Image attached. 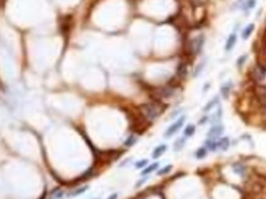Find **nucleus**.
<instances>
[{
    "label": "nucleus",
    "mask_w": 266,
    "mask_h": 199,
    "mask_svg": "<svg viewBox=\"0 0 266 199\" xmlns=\"http://www.w3.org/2000/svg\"><path fill=\"white\" fill-rule=\"evenodd\" d=\"M139 111L143 114L144 118H147L148 120H154L155 118H158L162 114V112H163L162 106H159L158 103H154V102L143 103L139 107Z\"/></svg>",
    "instance_id": "1"
},
{
    "label": "nucleus",
    "mask_w": 266,
    "mask_h": 199,
    "mask_svg": "<svg viewBox=\"0 0 266 199\" xmlns=\"http://www.w3.org/2000/svg\"><path fill=\"white\" fill-rule=\"evenodd\" d=\"M202 46H203V36H198V37H196V38L190 41V43H188V51L192 54H197V53L201 52Z\"/></svg>",
    "instance_id": "2"
},
{
    "label": "nucleus",
    "mask_w": 266,
    "mask_h": 199,
    "mask_svg": "<svg viewBox=\"0 0 266 199\" xmlns=\"http://www.w3.org/2000/svg\"><path fill=\"white\" fill-rule=\"evenodd\" d=\"M185 119H186V117L185 116H183V117H180L179 119L176 120L174 124H171L169 128H168V130L164 133V137L165 138H169V137H171V135H174L176 132H179V129L184 125V123H185Z\"/></svg>",
    "instance_id": "3"
},
{
    "label": "nucleus",
    "mask_w": 266,
    "mask_h": 199,
    "mask_svg": "<svg viewBox=\"0 0 266 199\" xmlns=\"http://www.w3.org/2000/svg\"><path fill=\"white\" fill-rule=\"evenodd\" d=\"M223 127L222 125H213L211 129H209V132H208V134H207V137H208V139H218L222 134H223Z\"/></svg>",
    "instance_id": "4"
},
{
    "label": "nucleus",
    "mask_w": 266,
    "mask_h": 199,
    "mask_svg": "<svg viewBox=\"0 0 266 199\" xmlns=\"http://www.w3.org/2000/svg\"><path fill=\"white\" fill-rule=\"evenodd\" d=\"M253 79L256 81H263L265 79V70L261 66H256L253 70Z\"/></svg>",
    "instance_id": "5"
},
{
    "label": "nucleus",
    "mask_w": 266,
    "mask_h": 199,
    "mask_svg": "<svg viewBox=\"0 0 266 199\" xmlns=\"http://www.w3.org/2000/svg\"><path fill=\"white\" fill-rule=\"evenodd\" d=\"M216 145H217V149H221L224 151L229 146V138H218L216 140Z\"/></svg>",
    "instance_id": "6"
},
{
    "label": "nucleus",
    "mask_w": 266,
    "mask_h": 199,
    "mask_svg": "<svg viewBox=\"0 0 266 199\" xmlns=\"http://www.w3.org/2000/svg\"><path fill=\"white\" fill-rule=\"evenodd\" d=\"M166 149H168V146H166V145H159V146H157V148L154 149L153 154H152V158H153V159H158V158H160L164 153L166 151Z\"/></svg>",
    "instance_id": "7"
},
{
    "label": "nucleus",
    "mask_w": 266,
    "mask_h": 199,
    "mask_svg": "<svg viewBox=\"0 0 266 199\" xmlns=\"http://www.w3.org/2000/svg\"><path fill=\"white\" fill-rule=\"evenodd\" d=\"M235 42H237V36H235V33H232V35L228 37L227 43H225V47H224L225 51H227V52H229V51H230V49L234 47Z\"/></svg>",
    "instance_id": "8"
},
{
    "label": "nucleus",
    "mask_w": 266,
    "mask_h": 199,
    "mask_svg": "<svg viewBox=\"0 0 266 199\" xmlns=\"http://www.w3.org/2000/svg\"><path fill=\"white\" fill-rule=\"evenodd\" d=\"M254 28H255L254 23H249V25L246 26L245 28H244V31H243V33H242V37H243V40H248V38H249V36L253 33Z\"/></svg>",
    "instance_id": "9"
},
{
    "label": "nucleus",
    "mask_w": 266,
    "mask_h": 199,
    "mask_svg": "<svg viewBox=\"0 0 266 199\" xmlns=\"http://www.w3.org/2000/svg\"><path fill=\"white\" fill-rule=\"evenodd\" d=\"M173 92H174V90L173 89H170V87H164V89H160L159 90V95H160V97H170L171 95H173Z\"/></svg>",
    "instance_id": "10"
},
{
    "label": "nucleus",
    "mask_w": 266,
    "mask_h": 199,
    "mask_svg": "<svg viewBox=\"0 0 266 199\" xmlns=\"http://www.w3.org/2000/svg\"><path fill=\"white\" fill-rule=\"evenodd\" d=\"M218 100H219V99H218V96L213 97V99L211 100V101H209V102H208V103H207V104L205 106L203 111H205V112H209V111L212 109V107H213V106H216V104L218 103Z\"/></svg>",
    "instance_id": "11"
},
{
    "label": "nucleus",
    "mask_w": 266,
    "mask_h": 199,
    "mask_svg": "<svg viewBox=\"0 0 266 199\" xmlns=\"http://www.w3.org/2000/svg\"><path fill=\"white\" fill-rule=\"evenodd\" d=\"M158 167H159V163H158V162H154V163H152L150 166H148L145 170H143V171H142V175H143V176H145V175H148V173L153 172L154 170H157Z\"/></svg>",
    "instance_id": "12"
},
{
    "label": "nucleus",
    "mask_w": 266,
    "mask_h": 199,
    "mask_svg": "<svg viewBox=\"0 0 266 199\" xmlns=\"http://www.w3.org/2000/svg\"><path fill=\"white\" fill-rule=\"evenodd\" d=\"M230 87H232V84L229 82H227L225 85L222 86V89H221V92H222V95H223V97L224 99H228V96H229V91H230Z\"/></svg>",
    "instance_id": "13"
},
{
    "label": "nucleus",
    "mask_w": 266,
    "mask_h": 199,
    "mask_svg": "<svg viewBox=\"0 0 266 199\" xmlns=\"http://www.w3.org/2000/svg\"><path fill=\"white\" fill-rule=\"evenodd\" d=\"M178 75L180 78H185V75H186V64L185 63L179 64V66H178Z\"/></svg>",
    "instance_id": "14"
},
{
    "label": "nucleus",
    "mask_w": 266,
    "mask_h": 199,
    "mask_svg": "<svg viewBox=\"0 0 266 199\" xmlns=\"http://www.w3.org/2000/svg\"><path fill=\"white\" fill-rule=\"evenodd\" d=\"M193 133H195V125H192V124H188V125L185 128V130H184L185 137H191V135H193Z\"/></svg>",
    "instance_id": "15"
},
{
    "label": "nucleus",
    "mask_w": 266,
    "mask_h": 199,
    "mask_svg": "<svg viewBox=\"0 0 266 199\" xmlns=\"http://www.w3.org/2000/svg\"><path fill=\"white\" fill-rule=\"evenodd\" d=\"M221 116H222V109H221V108H218V111H217L213 116H211V117H209V122H211V123L218 122V120L221 119Z\"/></svg>",
    "instance_id": "16"
},
{
    "label": "nucleus",
    "mask_w": 266,
    "mask_h": 199,
    "mask_svg": "<svg viewBox=\"0 0 266 199\" xmlns=\"http://www.w3.org/2000/svg\"><path fill=\"white\" fill-rule=\"evenodd\" d=\"M184 145H185V138H179V140H176V141H175L174 148H175V150L178 151V150H181Z\"/></svg>",
    "instance_id": "17"
},
{
    "label": "nucleus",
    "mask_w": 266,
    "mask_h": 199,
    "mask_svg": "<svg viewBox=\"0 0 266 199\" xmlns=\"http://www.w3.org/2000/svg\"><path fill=\"white\" fill-rule=\"evenodd\" d=\"M206 154H207V150H206V148H200L197 151H196V158L197 159H203L206 156Z\"/></svg>",
    "instance_id": "18"
},
{
    "label": "nucleus",
    "mask_w": 266,
    "mask_h": 199,
    "mask_svg": "<svg viewBox=\"0 0 266 199\" xmlns=\"http://www.w3.org/2000/svg\"><path fill=\"white\" fill-rule=\"evenodd\" d=\"M254 6H255V0H246L245 6H244V10H245V14H249V11H248V10H250V9H253Z\"/></svg>",
    "instance_id": "19"
},
{
    "label": "nucleus",
    "mask_w": 266,
    "mask_h": 199,
    "mask_svg": "<svg viewBox=\"0 0 266 199\" xmlns=\"http://www.w3.org/2000/svg\"><path fill=\"white\" fill-rule=\"evenodd\" d=\"M234 171H235L237 173H239V175H243V173H244V171H245V168H244V166H243V165H240V163H235V165H234Z\"/></svg>",
    "instance_id": "20"
},
{
    "label": "nucleus",
    "mask_w": 266,
    "mask_h": 199,
    "mask_svg": "<svg viewBox=\"0 0 266 199\" xmlns=\"http://www.w3.org/2000/svg\"><path fill=\"white\" fill-rule=\"evenodd\" d=\"M134 143H137V137H134V135H131L128 139L124 141V145H126V146H132Z\"/></svg>",
    "instance_id": "21"
},
{
    "label": "nucleus",
    "mask_w": 266,
    "mask_h": 199,
    "mask_svg": "<svg viewBox=\"0 0 266 199\" xmlns=\"http://www.w3.org/2000/svg\"><path fill=\"white\" fill-rule=\"evenodd\" d=\"M171 168H173V166L171 165H168V166H165L163 170H159L158 171V175L159 176H163V175H165V173H168V172H170L171 171Z\"/></svg>",
    "instance_id": "22"
},
{
    "label": "nucleus",
    "mask_w": 266,
    "mask_h": 199,
    "mask_svg": "<svg viewBox=\"0 0 266 199\" xmlns=\"http://www.w3.org/2000/svg\"><path fill=\"white\" fill-rule=\"evenodd\" d=\"M88 189V186H84V187H82V188H79V189H75L74 192H72L70 193V196L73 197V196H78V194H82V193H84L85 191Z\"/></svg>",
    "instance_id": "23"
},
{
    "label": "nucleus",
    "mask_w": 266,
    "mask_h": 199,
    "mask_svg": "<svg viewBox=\"0 0 266 199\" xmlns=\"http://www.w3.org/2000/svg\"><path fill=\"white\" fill-rule=\"evenodd\" d=\"M147 163H148V160H142V161H138V162H136V167H137V168H142V167H144Z\"/></svg>",
    "instance_id": "24"
},
{
    "label": "nucleus",
    "mask_w": 266,
    "mask_h": 199,
    "mask_svg": "<svg viewBox=\"0 0 266 199\" xmlns=\"http://www.w3.org/2000/svg\"><path fill=\"white\" fill-rule=\"evenodd\" d=\"M245 59H246V56H243V57H240V58L238 59V61H237L238 66H242V65H243V63L245 61Z\"/></svg>",
    "instance_id": "25"
},
{
    "label": "nucleus",
    "mask_w": 266,
    "mask_h": 199,
    "mask_svg": "<svg viewBox=\"0 0 266 199\" xmlns=\"http://www.w3.org/2000/svg\"><path fill=\"white\" fill-rule=\"evenodd\" d=\"M147 179H148V177H144L143 179L138 181V182H137V184H136V187H139V186H142V184H143V183L145 182V181H147Z\"/></svg>",
    "instance_id": "26"
},
{
    "label": "nucleus",
    "mask_w": 266,
    "mask_h": 199,
    "mask_svg": "<svg viewBox=\"0 0 266 199\" xmlns=\"http://www.w3.org/2000/svg\"><path fill=\"white\" fill-rule=\"evenodd\" d=\"M107 199H117V194L115 193V194H112V196H110V197H108V198H107Z\"/></svg>",
    "instance_id": "27"
}]
</instances>
